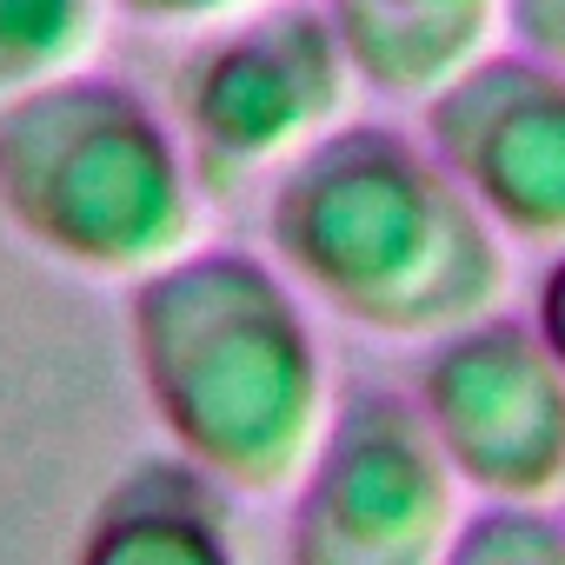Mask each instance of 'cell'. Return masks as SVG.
Returning <instances> with one entry per match:
<instances>
[{"label": "cell", "instance_id": "obj_1", "mask_svg": "<svg viewBox=\"0 0 565 565\" xmlns=\"http://www.w3.org/2000/svg\"><path fill=\"white\" fill-rule=\"evenodd\" d=\"M266 259L380 340H433L505 300V239L399 120H333L273 173Z\"/></svg>", "mask_w": 565, "mask_h": 565}, {"label": "cell", "instance_id": "obj_11", "mask_svg": "<svg viewBox=\"0 0 565 565\" xmlns=\"http://www.w3.org/2000/svg\"><path fill=\"white\" fill-rule=\"evenodd\" d=\"M439 565H565V519L552 505H479L452 525Z\"/></svg>", "mask_w": 565, "mask_h": 565}, {"label": "cell", "instance_id": "obj_3", "mask_svg": "<svg viewBox=\"0 0 565 565\" xmlns=\"http://www.w3.org/2000/svg\"><path fill=\"white\" fill-rule=\"evenodd\" d=\"M0 220L61 266L134 279L193 246L200 180L147 87L67 67L0 100Z\"/></svg>", "mask_w": 565, "mask_h": 565}, {"label": "cell", "instance_id": "obj_7", "mask_svg": "<svg viewBox=\"0 0 565 565\" xmlns=\"http://www.w3.org/2000/svg\"><path fill=\"white\" fill-rule=\"evenodd\" d=\"M419 140L505 246H565V74L552 61L472 54L419 100Z\"/></svg>", "mask_w": 565, "mask_h": 565}, {"label": "cell", "instance_id": "obj_4", "mask_svg": "<svg viewBox=\"0 0 565 565\" xmlns=\"http://www.w3.org/2000/svg\"><path fill=\"white\" fill-rule=\"evenodd\" d=\"M353 87L360 81L320 0H266L200 28L180 47L160 107L186 147L200 193L226 200L347 120Z\"/></svg>", "mask_w": 565, "mask_h": 565}, {"label": "cell", "instance_id": "obj_14", "mask_svg": "<svg viewBox=\"0 0 565 565\" xmlns=\"http://www.w3.org/2000/svg\"><path fill=\"white\" fill-rule=\"evenodd\" d=\"M532 327L545 333V347L565 360V246H552L545 253V266H539V287H532Z\"/></svg>", "mask_w": 565, "mask_h": 565}, {"label": "cell", "instance_id": "obj_8", "mask_svg": "<svg viewBox=\"0 0 565 565\" xmlns=\"http://www.w3.org/2000/svg\"><path fill=\"white\" fill-rule=\"evenodd\" d=\"M74 565H246L233 492L180 452L134 459L94 499Z\"/></svg>", "mask_w": 565, "mask_h": 565}, {"label": "cell", "instance_id": "obj_2", "mask_svg": "<svg viewBox=\"0 0 565 565\" xmlns=\"http://www.w3.org/2000/svg\"><path fill=\"white\" fill-rule=\"evenodd\" d=\"M127 360L167 446L226 492H279L327 419L313 300L253 246H180L134 273Z\"/></svg>", "mask_w": 565, "mask_h": 565}, {"label": "cell", "instance_id": "obj_9", "mask_svg": "<svg viewBox=\"0 0 565 565\" xmlns=\"http://www.w3.org/2000/svg\"><path fill=\"white\" fill-rule=\"evenodd\" d=\"M347 67L380 100H426L492 47L499 0H320Z\"/></svg>", "mask_w": 565, "mask_h": 565}, {"label": "cell", "instance_id": "obj_13", "mask_svg": "<svg viewBox=\"0 0 565 565\" xmlns=\"http://www.w3.org/2000/svg\"><path fill=\"white\" fill-rule=\"evenodd\" d=\"M120 21H140V28H180V34H200L213 21H233L246 8H266V0H107Z\"/></svg>", "mask_w": 565, "mask_h": 565}, {"label": "cell", "instance_id": "obj_10", "mask_svg": "<svg viewBox=\"0 0 565 565\" xmlns=\"http://www.w3.org/2000/svg\"><path fill=\"white\" fill-rule=\"evenodd\" d=\"M107 0H0V100H14L67 67L100 34Z\"/></svg>", "mask_w": 565, "mask_h": 565}, {"label": "cell", "instance_id": "obj_6", "mask_svg": "<svg viewBox=\"0 0 565 565\" xmlns=\"http://www.w3.org/2000/svg\"><path fill=\"white\" fill-rule=\"evenodd\" d=\"M439 459L479 505H552L565 486V360L532 313L486 307L419 340L406 380Z\"/></svg>", "mask_w": 565, "mask_h": 565}, {"label": "cell", "instance_id": "obj_15", "mask_svg": "<svg viewBox=\"0 0 565 565\" xmlns=\"http://www.w3.org/2000/svg\"><path fill=\"white\" fill-rule=\"evenodd\" d=\"M558 519H565V486H558Z\"/></svg>", "mask_w": 565, "mask_h": 565}, {"label": "cell", "instance_id": "obj_12", "mask_svg": "<svg viewBox=\"0 0 565 565\" xmlns=\"http://www.w3.org/2000/svg\"><path fill=\"white\" fill-rule=\"evenodd\" d=\"M499 28L512 34V47L565 74V0H499Z\"/></svg>", "mask_w": 565, "mask_h": 565}, {"label": "cell", "instance_id": "obj_5", "mask_svg": "<svg viewBox=\"0 0 565 565\" xmlns=\"http://www.w3.org/2000/svg\"><path fill=\"white\" fill-rule=\"evenodd\" d=\"M459 525V479L393 380H353L294 472L279 565H439Z\"/></svg>", "mask_w": 565, "mask_h": 565}]
</instances>
